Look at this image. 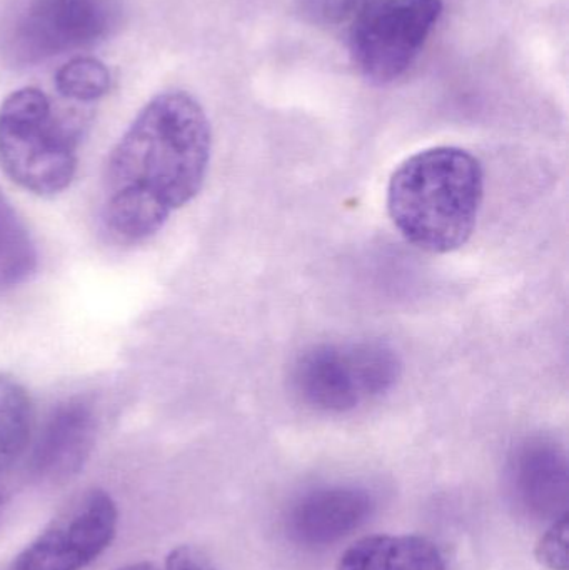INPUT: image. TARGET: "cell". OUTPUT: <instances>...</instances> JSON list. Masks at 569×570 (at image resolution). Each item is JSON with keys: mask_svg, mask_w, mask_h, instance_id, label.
Wrapping results in <instances>:
<instances>
[{"mask_svg": "<svg viewBox=\"0 0 569 570\" xmlns=\"http://www.w3.org/2000/svg\"><path fill=\"white\" fill-rule=\"evenodd\" d=\"M213 130L199 100L157 94L139 110L104 164L100 223L114 243L137 246L160 233L206 183Z\"/></svg>", "mask_w": 569, "mask_h": 570, "instance_id": "cell-1", "label": "cell"}, {"mask_svg": "<svg viewBox=\"0 0 569 570\" xmlns=\"http://www.w3.org/2000/svg\"><path fill=\"white\" fill-rule=\"evenodd\" d=\"M484 199L480 160L460 147L421 150L387 184V214L411 246L428 254L461 249L477 229Z\"/></svg>", "mask_w": 569, "mask_h": 570, "instance_id": "cell-2", "label": "cell"}, {"mask_svg": "<svg viewBox=\"0 0 569 570\" xmlns=\"http://www.w3.org/2000/svg\"><path fill=\"white\" fill-rule=\"evenodd\" d=\"M0 169L17 187L42 199L66 193L76 179V136L37 87L13 90L0 104Z\"/></svg>", "mask_w": 569, "mask_h": 570, "instance_id": "cell-3", "label": "cell"}, {"mask_svg": "<svg viewBox=\"0 0 569 570\" xmlns=\"http://www.w3.org/2000/svg\"><path fill=\"white\" fill-rule=\"evenodd\" d=\"M124 0H12L0 19V56L32 67L89 49L122 22Z\"/></svg>", "mask_w": 569, "mask_h": 570, "instance_id": "cell-4", "label": "cell"}, {"mask_svg": "<svg viewBox=\"0 0 569 570\" xmlns=\"http://www.w3.org/2000/svg\"><path fill=\"white\" fill-rule=\"evenodd\" d=\"M347 26L351 62L363 79L387 86L413 66L443 13L441 0H354Z\"/></svg>", "mask_w": 569, "mask_h": 570, "instance_id": "cell-5", "label": "cell"}, {"mask_svg": "<svg viewBox=\"0 0 569 570\" xmlns=\"http://www.w3.org/2000/svg\"><path fill=\"white\" fill-rule=\"evenodd\" d=\"M400 362L381 344H324L304 352L293 368V385L304 404L316 411H353L390 391Z\"/></svg>", "mask_w": 569, "mask_h": 570, "instance_id": "cell-6", "label": "cell"}, {"mask_svg": "<svg viewBox=\"0 0 569 570\" xmlns=\"http://www.w3.org/2000/svg\"><path fill=\"white\" fill-rule=\"evenodd\" d=\"M119 509L109 492L90 489L13 559L9 570H82L116 539Z\"/></svg>", "mask_w": 569, "mask_h": 570, "instance_id": "cell-7", "label": "cell"}, {"mask_svg": "<svg viewBox=\"0 0 569 570\" xmlns=\"http://www.w3.org/2000/svg\"><path fill=\"white\" fill-rule=\"evenodd\" d=\"M376 499L357 485H324L297 498L286 515L287 538L304 549H323L363 528Z\"/></svg>", "mask_w": 569, "mask_h": 570, "instance_id": "cell-8", "label": "cell"}, {"mask_svg": "<svg viewBox=\"0 0 569 570\" xmlns=\"http://www.w3.org/2000/svg\"><path fill=\"white\" fill-rule=\"evenodd\" d=\"M97 415L82 397L67 399L50 411L30 451V471L37 479L62 482L82 471L92 454Z\"/></svg>", "mask_w": 569, "mask_h": 570, "instance_id": "cell-9", "label": "cell"}, {"mask_svg": "<svg viewBox=\"0 0 569 570\" xmlns=\"http://www.w3.org/2000/svg\"><path fill=\"white\" fill-rule=\"evenodd\" d=\"M508 482L521 512L537 521L567 514L568 462L555 442L530 439L510 459Z\"/></svg>", "mask_w": 569, "mask_h": 570, "instance_id": "cell-10", "label": "cell"}, {"mask_svg": "<svg viewBox=\"0 0 569 570\" xmlns=\"http://www.w3.org/2000/svg\"><path fill=\"white\" fill-rule=\"evenodd\" d=\"M336 570H448L440 549L421 535H370L344 551Z\"/></svg>", "mask_w": 569, "mask_h": 570, "instance_id": "cell-11", "label": "cell"}, {"mask_svg": "<svg viewBox=\"0 0 569 570\" xmlns=\"http://www.w3.org/2000/svg\"><path fill=\"white\" fill-rule=\"evenodd\" d=\"M39 269V250L29 227L0 190V292L29 283Z\"/></svg>", "mask_w": 569, "mask_h": 570, "instance_id": "cell-12", "label": "cell"}, {"mask_svg": "<svg viewBox=\"0 0 569 570\" xmlns=\"http://www.w3.org/2000/svg\"><path fill=\"white\" fill-rule=\"evenodd\" d=\"M33 405L26 385L0 372V472L19 461L32 438Z\"/></svg>", "mask_w": 569, "mask_h": 570, "instance_id": "cell-13", "label": "cell"}, {"mask_svg": "<svg viewBox=\"0 0 569 570\" xmlns=\"http://www.w3.org/2000/svg\"><path fill=\"white\" fill-rule=\"evenodd\" d=\"M56 87L66 99L94 102L109 92L110 72L96 57L77 56L57 70Z\"/></svg>", "mask_w": 569, "mask_h": 570, "instance_id": "cell-14", "label": "cell"}, {"mask_svg": "<svg viewBox=\"0 0 569 570\" xmlns=\"http://www.w3.org/2000/svg\"><path fill=\"white\" fill-rule=\"evenodd\" d=\"M534 554L545 569L568 570V512L551 522Z\"/></svg>", "mask_w": 569, "mask_h": 570, "instance_id": "cell-15", "label": "cell"}, {"mask_svg": "<svg viewBox=\"0 0 569 570\" xmlns=\"http://www.w3.org/2000/svg\"><path fill=\"white\" fill-rule=\"evenodd\" d=\"M163 570H217L214 562L193 546H179L167 554Z\"/></svg>", "mask_w": 569, "mask_h": 570, "instance_id": "cell-16", "label": "cell"}, {"mask_svg": "<svg viewBox=\"0 0 569 570\" xmlns=\"http://www.w3.org/2000/svg\"><path fill=\"white\" fill-rule=\"evenodd\" d=\"M119 570H163L156 568V566L150 564V562H134V564L126 566V568H120Z\"/></svg>", "mask_w": 569, "mask_h": 570, "instance_id": "cell-17", "label": "cell"}]
</instances>
